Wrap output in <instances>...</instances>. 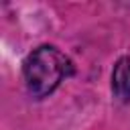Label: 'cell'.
<instances>
[{"label": "cell", "instance_id": "2", "mask_svg": "<svg viewBox=\"0 0 130 130\" xmlns=\"http://www.w3.org/2000/svg\"><path fill=\"white\" fill-rule=\"evenodd\" d=\"M112 89L116 93V98H120L122 102L130 100V59L122 57L112 73Z\"/></svg>", "mask_w": 130, "mask_h": 130}, {"label": "cell", "instance_id": "1", "mask_svg": "<svg viewBox=\"0 0 130 130\" xmlns=\"http://www.w3.org/2000/svg\"><path fill=\"white\" fill-rule=\"evenodd\" d=\"M71 61L55 47H37L24 61L22 73L26 89L32 98H45L71 73Z\"/></svg>", "mask_w": 130, "mask_h": 130}]
</instances>
